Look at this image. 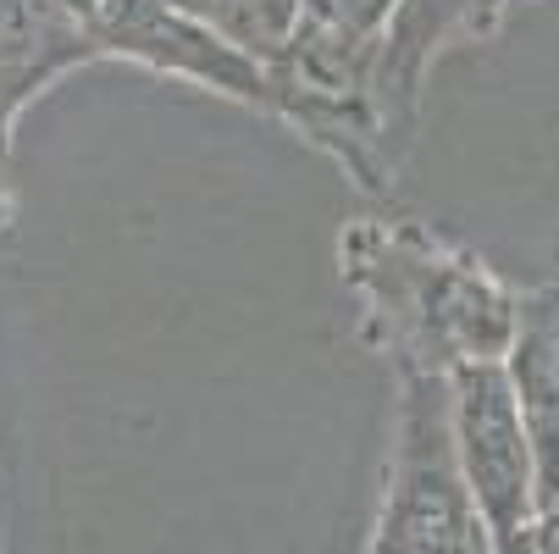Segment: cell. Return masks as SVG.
Listing matches in <instances>:
<instances>
[{"instance_id": "obj_1", "label": "cell", "mask_w": 559, "mask_h": 554, "mask_svg": "<svg viewBox=\"0 0 559 554\" xmlns=\"http://www.w3.org/2000/svg\"><path fill=\"white\" fill-rule=\"evenodd\" d=\"M338 283L355 299L360 344L388 372H454L510 361L521 288L443 227L366 211L338 233Z\"/></svg>"}, {"instance_id": "obj_2", "label": "cell", "mask_w": 559, "mask_h": 554, "mask_svg": "<svg viewBox=\"0 0 559 554\" xmlns=\"http://www.w3.org/2000/svg\"><path fill=\"white\" fill-rule=\"evenodd\" d=\"M266 117L328 155L366 200L393 195L405 155L377 106V34H349L305 12L299 34L266 61Z\"/></svg>"}, {"instance_id": "obj_3", "label": "cell", "mask_w": 559, "mask_h": 554, "mask_svg": "<svg viewBox=\"0 0 559 554\" xmlns=\"http://www.w3.org/2000/svg\"><path fill=\"white\" fill-rule=\"evenodd\" d=\"M393 388L399 400L382 465V499L360 554H499L493 527L460 471L449 377L393 372Z\"/></svg>"}, {"instance_id": "obj_4", "label": "cell", "mask_w": 559, "mask_h": 554, "mask_svg": "<svg viewBox=\"0 0 559 554\" xmlns=\"http://www.w3.org/2000/svg\"><path fill=\"white\" fill-rule=\"evenodd\" d=\"M449 422L460 471L483 505L499 554H521L532 527L543 521L537 494V433L532 405L515 388L504 361H476L449 372Z\"/></svg>"}, {"instance_id": "obj_5", "label": "cell", "mask_w": 559, "mask_h": 554, "mask_svg": "<svg viewBox=\"0 0 559 554\" xmlns=\"http://www.w3.org/2000/svg\"><path fill=\"white\" fill-rule=\"evenodd\" d=\"M72 12L90 34L95 61H128L200 95L266 111V67L216 39L173 0H72Z\"/></svg>"}, {"instance_id": "obj_6", "label": "cell", "mask_w": 559, "mask_h": 554, "mask_svg": "<svg viewBox=\"0 0 559 554\" xmlns=\"http://www.w3.org/2000/svg\"><path fill=\"white\" fill-rule=\"evenodd\" d=\"M521 0H399L377 34V106L399 155H411L432 72L504 28Z\"/></svg>"}, {"instance_id": "obj_7", "label": "cell", "mask_w": 559, "mask_h": 554, "mask_svg": "<svg viewBox=\"0 0 559 554\" xmlns=\"http://www.w3.org/2000/svg\"><path fill=\"white\" fill-rule=\"evenodd\" d=\"M504 366L532 411H559V272L521 294V328Z\"/></svg>"}, {"instance_id": "obj_8", "label": "cell", "mask_w": 559, "mask_h": 554, "mask_svg": "<svg viewBox=\"0 0 559 554\" xmlns=\"http://www.w3.org/2000/svg\"><path fill=\"white\" fill-rule=\"evenodd\" d=\"M178 12L205 23L216 39L245 50L250 61H272L305 23V0H173Z\"/></svg>"}, {"instance_id": "obj_9", "label": "cell", "mask_w": 559, "mask_h": 554, "mask_svg": "<svg viewBox=\"0 0 559 554\" xmlns=\"http://www.w3.org/2000/svg\"><path fill=\"white\" fill-rule=\"evenodd\" d=\"M393 7H399V0H305L310 17L338 23L349 34H382V23H388Z\"/></svg>"}, {"instance_id": "obj_10", "label": "cell", "mask_w": 559, "mask_h": 554, "mask_svg": "<svg viewBox=\"0 0 559 554\" xmlns=\"http://www.w3.org/2000/svg\"><path fill=\"white\" fill-rule=\"evenodd\" d=\"M532 433H537V494H543V516H559V411H532Z\"/></svg>"}]
</instances>
